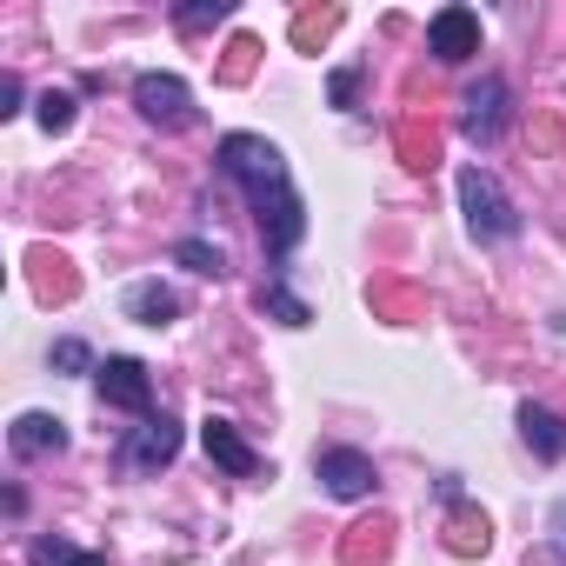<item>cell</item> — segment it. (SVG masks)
I'll return each mask as SVG.
<instances>
[{
    "instance_id": "15",
    "label": "cell",
    "mask_w": 566,
    "mask_h": 566,
    "mask_svg": "<svg viewBox=\"0 0 566 566\" xmlns=\"http://www.w3.org/2000/svg\"><path fill=\"white\" fill-rule=\"evenodd\" d=\"M174 260H180L187 273H200V280H220V273H227V253H220L213 240H180Z\"/></svg>"
},
{
    "instance_id": "22",
    "label": "cell",
    "mask_w": 566,
    "mask_h": 566,
    "mask_svg": "<svg viewBox=\"0 0 566 566\" xmlns=\"http://www.w3.org/2000/svg\"><path fill=\"white\" fill-rule=\"evenodd\" d=\"M0 114H21V81L0 74Z\"/></svg>"
},
{
    "instance_id": "23",
    "label": "cell",
    "mask_w": 566,
    "mask_h": 566,
    "mask_svg": "<svg viewBox=\"0 0 566 566\" xmlns=\"http://www.w3.org/2000/svg\"><path fill=\"white\" fill-rule=\"evenodd\" d=\"M553 546H559V559H566V500L553 506Z\"/></svg>"
},
{
    "instance_id": "4",
    "label": "cell",
    "mask_w": 566,
    "mask_h": 566,
    "mask_svg": "<svg viewBox=\"0 0 566 566\" xmlns=\"http://www.w3.org/2000/svg\"><path fill=\"white\" fill-rule=\"evenodd\" d=\"M174 453H180V420H167V413H147V420L127 427V440L114 447V460H120L127 473H160V467H174Z\"/></svg>"
},
{
    "instance_id": "8",
    "label": "cell",
    "mask_w": 566,
    "mask_h": 566,
    "mask_svg": "<svg viewBox=\"0 0 566 566\" xmlns=\"http://www.w3.org/2000/svg\"><path fill=\"white\" fill-rule=\"evenodd\" d=\"M460 134H467L473 147H493V140L506 134V81H500V74H480V87L467 94Z\"/></svg>"
},
{
    "instance_id": "18",
    "label": "cell",
    "mask_w": 566,
    "mask_h": 566,
    "mask_svg": "<svg viewBox=\"0 0 566 566\" xmlns=\"http://www.w3.org/2000/svg\"><path fill=\"white\" fill-rule=\"evenodd\" d=\"M34 114H41L48 134H67V127H74V94H54V87H48V94L34 101Z\"/></svg>"
},
{
    "instance_id": "20",
    "label": "cell",
    "mask_w": 566,
    "mask_h": 566,
    "mask_svg": "<svg viewBox=\"0 0 566 566\" xmlns=\"http://www.w3.org/2000/svg\"><path fill=\"white\" fill-rule=\"evenodd\" d=\"M48 360H54V374H101V367H94V354H87V340H54V354H48Z\"/></svg>"
},
{
    "instance_id": "12",
    "label": "cell",
    "mask_w": 566,
    "mask_h": 566,
    "mask_svg": "<svg viewBox=\"0 0 566 566\" xmlns=\"http://www.w3.org/2000/svg\"><path fill=\"white\" fill-rule=\"evenodd\" d=\"M520 440L539 453V460H566V420L559 413H546V407H520Z\"/></svg>"
},
{
    "instance_id": "13",
    "label": "cell",
    "mask_w": 566,
    "mask_h": 566,
    "mask_svg": "<svg viewBox=\"0 0 566 566\" xmlns=\"http://www.w3.org/2000/svg\"><path fill=\"white\" fill-rule=\"evenodd\" d=\"M28 566H107V553L74 546V539H61V533H41V539L28 546Z\"/></svg>"
},
{
    "instance_id": "21",
    "label": "cell",
    "mask_w": 566,
    "mask_h": 566,
    "mask_svg": "<svg viewBox=\"0 0 566 566\" xmlns=\"http://www.w3.org/2000/svg\"><path fill=\"white\" fill-rule=\"evenodd\" d=\"M334 28H340V14H334V8H327V14H301V21H294V41H301V48H314V41H327Z\"/></svg>"
},
{
    "instance_id": "1",
    "label": "cell",
    "mask_w": 566,
    "mask_h": 566,
    "mask_svg": "<svg viewBox=\"0 0 566 566\" xmlns=\"http://www.w3.org/2000/svg\"><path fill=\"white\" fill-rule=\"evenodd\" d=\"M220 174L247 193L253 220H260V240L273 260H287L301 240H307V200L287 174V154H280L266 134H227L220 140Z\"/></svg>"
},
{
    "instance_id": "3",
    "label": "cell",
    "mask_w": 566,
    "mask_h": 566,
    "mask_svg": "<svg viewBox=\"0 0 566 566\" xmlns=\"http://www.w3.org/2000/svg\"><path fill=\"white\" fill-rule=\"evenodd\" d=\"M134 107H140V120L160 127V134H180V127L200 120L193 87H187L180 74H140V81H134Z\"/></svg>"
},
{
    "instance_id": "5",
    "label": "cell",
    "mask_w": 566,
    "mask_h": 566,
    "mask_svg": "<svg viewBox=\"0 0 566 566\" xmlns=\"http://www.w3.org/2000/svg\"><path fill=\"white\" fill-rule=\"evenodd\" d=\"M94 387H101V400H107V407H120V413H134V420H147V413H154V374H147L134 354L101 360Z\"/></svg>"
},
{
    "instance_id": "16",
    "label": "cell",
    "mask_w": 566,
    "mask_h": 566,
    "mask_svg": "<svg viewBox=\"0 0 566 566\" xmlns=\"http://www.w3.org/2000/svg\"><path fill=\"white\" fill-rule=\"evenodd\" d=\"M447 506H460V500H447ZM447 533H453V539H447L453 553H486V539H493V533H486V520H480V513H467V506L453 513V526H447Z\"/></svg>"
},
{
    "instance_id": "14",
    "label": "cell",
    "mask_w": 566,
    "mask_h": 566,
    "mask_svg": "<svg viewBox=\"0 0 566 566\" xmlns=\"http://www.w3.org/2000/svg\"><path fill=\"white\" fill-rule=\"evenodd\" d=\"M260 314H273L280 327H307V321H314V307L287 287V273H273L266 287H260Z\"/></svg>"
},
{
    "instance_id": "2",
    "label": "cell",
    "mask_w": 566,
    "mask_h": 566,
    "mask_svg": "<svg viewBox=\"0 0 566 566\" xmlns=\"http://www.w3.org/2000/svg\"><path fill=\"white\" fill-rule=\"evenodd\" d=\"M460 207H467L473 240H486V247H500V240L520 233V207L506 200V187L486 167H460Z\"/></svg>"
},
{
    "instance_id": "10",
    "label": "cell",
    "mask_w": 566,
    "mask_h": 566,
    "mask_svg": "<svg viewBox=\"0 0 566 566\" xmlns=\"http://www.w3.org/2000/svg\"><path fill=\"white\" fill-rule=\"evenodd\" d=\"M120 314L140 321V327H167V321H180V294L167 287V280H134V287L120 294Z\"/></svg>"
},
{
    "instance_id": "19",
    "label": "cell",
    "mask_w": 566,
    "mask_h": 566,
    "mask_svg": "<svg viewBox=\"0 0 566 566\" xmlns=\"http://www.w3.org/2000/svg\"><path fill=\"white\" fill-rule=\"evenodd\" d=\"M233 14V0H193V8H174V21L193 34V28H213V21H227Z\"/></svg>"
},
{
    "instance_id": "6",
    "label": "cell",
    "mask_w": 566,
    "mask_h": 566,
    "mask_svg": "<svg viewBox=\"0 0 566 566\" xmlns=\"http://www.w3.org/2000/svg\"><path fill=\"white\" fill-rule=\"evenodd\" d=\"M314 473H321V486H327L334 500H367V493L380 486V473H374V460H367L360 447H321V453H314Z\"/></svg>"
},
{
    "instance_id": "9",
    "label": "cell",
    "mask_w": 566,
    "mask_h": 566,
    "mask_svg": "<svg viewBox=\"0 0 566 566\" xmlns=\"http://www.w3.org/2000/svg\"><path fill=\"white\" fill-rule=\"evenodd\" d=\"M200 447H207V460H213L220 473H233V480H260V473H266V460H260V453L240 440V427H233V420H220V413L200 427Z\"/></svg>"
},
{
    "instance_id": "7",
    "label": "cell",
    "mask_w": 566,
    "mask_h": 566,
    "mask_svg": "<svg viewBox=\"0 0 566 566\" xmlns=\"http://www.w3.org/2000/svg\"><path fill=\"white\" fill-rule=\"evenodd\" d=\"M427 48H433V61H447V67L473 61V54H480V14H473V8H440V14L427 21Z\"/></svg>"
},
{
    "instance_id": "17",
    "label": "cell",
    "mask_w": 566,
    "mask_h": 566,
    "mask_svg": "<svg viewBox=\"0 0 566 566\" xmlns=\"http://www.w3.org/2000/svg\"><path fill=\"white\" fill-rule=\"evenodd\" d=\"M380 559H387V520L354 526V539H347V566H380Z\"/></svg>"
},
{
    "instance_id": "11",
    "label": "cell",
    "mask_w": 566,
    "mask_h": 566,
    "mask_svg": "<svg viewBox=\"0 0 566 566\" xmlns=\"http://www.w3.org/2000/svg\"><path fill=\"white\" fill-rule=\"evenodd\" d=\"M8 447H14V460L61 453V447H67V420H54V413H21V420L8 427Z\"/></svg>"
}]
</instances>
